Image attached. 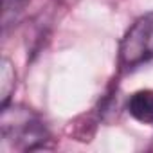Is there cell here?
Returning a JSON list of instances; mask_svg holds the SVG:
<instances>
[{
  "label": "cell",
  "mask_w": 153,
  "mask_h": 153,
  "mask_svg": "<svg viewBox=\"0 0 153 153\" xmlns=\"http://www.w3.org/2000/svg\"><path fill=\"white\" fill-rule=\"evenodd\" d=\"M49 140V130L43 121L29 108L2 106L0 117V149L4 153L20 149L31 151L43 148Z\"/></svg>",
  "instance_id": "cell-1"
},
{
  "label": "cell",
  "mask_w": 153,
  "mask_h": 153,
  "mask_svg": "<svg viewBox=\"0 0 153 153\" xmlns=\"http://www.w3.org/2000/svg\"><path fill=\"white\" fill-rule=\"evenodd\" d=\"M153 59V13L139 16L119 43V65L133 68Z\"/></svg>",
  "instance_id": "cell-2"
},
{
  "label": "cell",
  "mask_w": 153,
  "mask_h": 153,
  "mask_svg": "<svg viewBox=\"0 0 153 153\" xmlns=\"http://www.w3.org/2000/svg\"><path fill=\"white\" fill-rule=\"evenodd\" d=\"M126 110L135 121L153 126V88L133 92L126 103Z\"/></svg>",
  "instance_id": "cell-3"
},
{
  "label": "cell",
  "mask_w": 153,
  "mask_h": 153,
  "mask_svg": "<svg viewBox=\"0 0 153 153\" xmlns=\"http://www.w3.org/2000/svg\"><path fill=\"white\" fill-rule=\"evenodd\" d=\"M0 99H2V106L9 105V97L15 90L16 85V76H15V68L11 65V61L7 58L2 59V72H0Z\"/></svg>",
  "instance_id": "cell-4"
},
{
  "label": "cell",
  "mask_w": 153,
  "mask_h": 153,
  "mask_svg": "<svg viewBox=\"0 0 153 153\" xmlns=\"http://www.w3.org/2000/svg\"><path fill=\"white\" fill-rule=\"evenodd\" d=\"M29 0H2V27L7 31L11 24H15L24 13Z\"/></svg>",
  "instance_id": "cell-5"
}]
</instances>
